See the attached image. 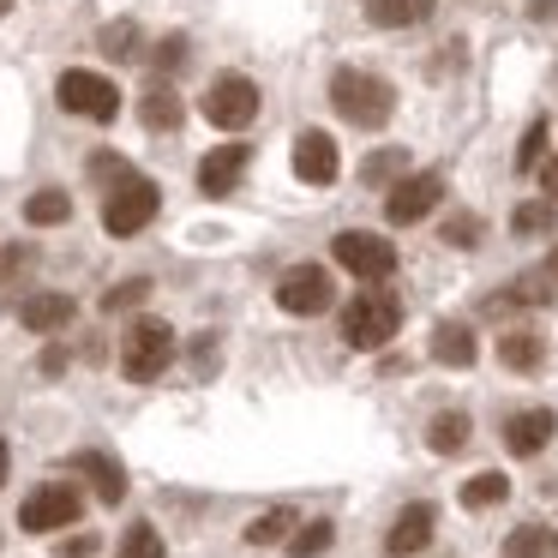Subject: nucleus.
Returning a JSON list of instances; mask_svg holds the SVG:
<instances>
[{
	"label": "nucleus",
	"instance_id": "f257e3e1",
	"mask_svg": "<svg viewBox=\"0 0 558 558\" xmlns=\"http://www.w3.org/2000/svg\"><path fill=\"white\" fill-rule=\"evenodd\" d=\"M330 102H337V114L349 126H385L390 114H397V90H390V78L378 73H361V66H342L337 78H330Z\"/></svg>",
	"mask_w": 558,
	"mask_h": 558
},
{
	"label": "nucleus",
	"instance_id": "f03ea898",
	"mask_svg": "<svg viewBox=\"0 0 558 558\" xmlns=\"http://www.w3.org/2000/svg\"><path fill=\"white\" fill-rule=\"evenodd\" d=\"M397 330H402V301L385 289H361L342 306V342L349 349H385Z\"/></svg>",
	"mask_w": 558,
	"mask_h": 558
},
{
	"label": "nucleus",
	"instance_id": "7ed1b4c3",
	"mask_svg": "<svg viewBox=\"0 0 558 558\" xmlns=\"http://www.w3.org/2000/svg\"><path fill=\"white\" fill-rule=\"evenodd\" d=\"M169 361H174V330L162 318H133L121 337V373L133 385H150V378L169 373Z\"/></svg>",
	"mask_w": 558,
	"mask_h": 558
},
{
	"label": "nucleus",
	"instance_id": "20e7f679",
	"mask_svg": "<svg viewBox=\"0 0 558 558\" xmlns=\"http://www.w3.org/2000/svg\"><path fill=\"white\" fill-rule=\"evenodd\" d=\"M157 210H162L157 181L126 174V181L102 198V229H109V234H138V229H150V222H157Z\"/></svg>",
	"mask_w": 558,
	"mask_h": 558
},
{
	"label": "nucleus",
	"instance_id": "39448f33",
	"mask_svg": "<svg viewBox=\"0 0 558 558\" xmlns=\"http://www.w3.org/2000/svg\"><path fill=\"white\" fill-rule=\"evenodd\" d=\"M205 121L210 126H222V133H241V126H253L258 121V85L253 78H241V73H222V78H210V90H205Z\"/></svg>",
	"mask_w": 558,
	"mask_h": 558
},
{
	"label": "nucleus",
	"instance_id": "423d86ee",
	"mask_svg": "<svg viewBox=\"0 0 558 558\" xmlns=\"http://www.w3.org/2000/svg\"><path fill=\"white\" fill-rule=\"evenodd\" d=\"M54 97H61V109H66V114H85V121H114V114H121V90H114V78L85 73V66L61 73Z\"/></svg>",
	"mask_w": 558,
	"mask_h": 558
},
{
	"label": "nucleus",
	"instance_id": "0eeeda50",
	"mask_svg": "<svg viewBox=\"0 0 558 558\" xmlns=\"http://www.w3.org/2000/svg\"><path fill=\"white\" fill-rule=\"evenodd\" d=\"M330 301H337V282H330L325 265H294V270H282V282H277V306H282V313L318 318Z\"/></svg>",
	"mask_w": 558,
	"mask_h": 558
},
{
	"label": "nucleus",
	"instance_id": "6e6552de",
	"mask_svg": "<svg viewBox=\"0 0 558 558\" xmlns=\"http://www.w3.org/2000/svg\"><path fill=\"white\" fill-rule=\"evenodd\" d=\"M337 265L354 270L361 282H385L390 270H397V246L373 229H342L337 234Z\"/></svg>",
	"mask_w": 558,
	"mask_h": 558
},
{
	"label": "nucleus",
	"instance_id": "1a4fd4ad",
	"mask_svg": "<svg viewBox=\"0 0 558 558\" xmlns=\"http://www.w3.org/2000/svg\"><path fill=\"white\" fill-rule=\"evenodd\" d=\"M438 198H445V174H438V169L402 174V181L385 193V217L397 222V229H409V222L433 217V210H438Z\"/></svg>",
	"mask_w": 558,
	"mask_h": 558
},
{
	"label": "nucleus",
	"instance_id": "9d476101",
	"mask_svg": "<svg viewBox=\"0 0 558 558\" xmlns=\"http://www.w3.org/2000/svg\"><path fill=\"white\" fill-rule=\"evenodd\" d=\"M73 522H78V486H61V481L37 486L19 510V529L31 534H54V529H73Z\"/></svg>",
	"mask_w": 558,
	"mask_h": 558
},
{
	"label": "nucleus",
	"instance_id": "9b49d317",
	"mask_svg": "<svg viewBox=\"0 0 558 558\" xmlns=\"http://www.w3.org/2000/svg\"><path fill=\"white\" fill-rule=\"evenodd\" d=\"M294 174H301L306 186H330L342 174V157H337V138L318 133V126H306L301 138H294Z\"/></svg>",
	"mask_w": 558,
	"mask_h": 558
},
{
	"label": "nucleus",
	"instance_id": "f8f14e48",
	"mask_svg": "<svg viewBox=\"0 0 558 558\" xmlns=\"http://www.w3.org/2000/svg\"><path fill=\"white\" fill-rule=\"evenodd\" d=\"M246 162H253V145H217L205 162H198V193H210V198L234 193L241 174H246Z\"/></svg>",
	"mask_w": 558,
	"mask_h": 558
},
{
	"label": "nucleus",
	"instance_id": "ddd939ff",
	"mask_svg": "<svg viewBox=\"0 0 558 558\" xmlns=\"http://www.w3.org/2000/svg\"><path fill=\"white\" fill-rule=\"evenodd\" d=\"M553 433H558V414L553 409H522V414H510V421H505V450H510V457H541V450L553 445Z\"/></svg>",
	"mask_w": 558,
	"mask_h": 558
},
{
	"label": "nucleus",
	"instance_id": "4468645a",
	"mask_svg": "<svg viewBox=\"0 0 558 558\" xmlns=\"http://www.w3.org/2000/svg\"><path fill=\"white\" fill-rule=\"evenodd\" d=\"M433 505H409L397 522H390V534H385V553L390 558H414V553H426V541H433Z\"/></svg>",
	"mask_w": 558,
	"mask_h": 558
},
{
	"label": "nucleus",
	"instance_id": "2eb2a0df",
	"mask_svg": "<svg viewBox=\"0 0 558 558\" xmlns=\"http://www.w3.org/2000/svg\"><path fill=\"white\" fill-rule=\"evenodd\" d=\"M361 13L378 31H409V25H426L438 13V0H361Z\"/></svg>",
	"mask_w": 558,
	"mask_h": 558
},
{
	"label": "nucleus",
	"instance_id": "dca6fc26",
	"mask_svg": "<svg viewBox=\"0 0 558 558\" xmlns=\"http://www.w3.org/2000/svg\"><path fill=\"white\" fill-rule=\"evenodd\" d=\"M73 318H78L73 294H31V301L19 306V325L37 330V337H49V330H66Z\"/></svg>",
	"mask_w": 558,
	"mask_h": 558
},
{
	"label": "nucleus",
	"instance_id": "f3484780",
	"mask_svg": "<svg viewBox=\"0 0 558 558\" xmlns=\"http://www.w3.org/2000/svg\"><path fill=\"white\" fill-rule=\"evenodd\" d=\"M73 469L85 474L90 486H97V498H102V505H121V498H126V469L109 457V450H78V462H73Z\"/></svg>",
	"mask_w": 558,
	"mask_h": 558
},
{
	"label": "nucleus",
	"instance_id": "a211bd4d",
	"mask_svg": "<svg viewBox=\"0 0 558 558\" xmlns=\"http://www.w3.org/2000/svg\"><path fill=\"white\" fill-rule=\"evenodd\" d=\"M498 361H505L510 373H534V366L546 361V337L534 325H510L505 337H498Z\"/></svg>",
	"mask_w": 558,
	"mask_h": 558
},
{
	"label": "nucleus",
	"instance_id": "6ab92c4d",
	"mask_svg": "<svg viewBox=\"0 0 558 558\" xmlns=\"http://www.w3.org/2000/svg\"><path fill=\"white\" fill-rule=\"evenodd\" d=\"M181 97H174V85L169 78H157V85L145 90V97H138V121L150 126V133H174V126H181Z\"/></svg>",
	"mask_w": 558,
	"mask_h": 558
},
{
	"label": "nucleus",
	"instance_id": "aec40b11",
	"mask_svg": "<svg viewBox=\"0 0 558 558\" xmlns=\"http://www.w3.org/2000/svg\"><path fill=\"white\" fill-rule=\"evenodd\" d=\"M498 558H558V529L522 522V529H510V541L498 546Z\"/></svg>",
	"mask_w": 558,
	"mask_h": 558
},
{
	"label": "nucleus",
	"instance_id": "412c9836",
	"mask_svg": "<svg viewBox=\"0 0 558 558\" xmlns=\"http://www.w3.org/2000/svg\"><path fill=\"white\" fill-rule=\"evenodd\" d=\"M433 361L438 366H474V330L462 318H445L433 330Z\"/></svg>",
	"mask_w": 558,
	"mask_h": 558
},
{
	"label": "nucleus",
	"instance_id": "4be33fe9",
	"mask_svg": "<svg viewBox=\"0 0 558 558\" xmlns=\"http://www.w3.org/2000/svg\"><path fill=\"white\" fill-rule=\"evenodd\" d=\"M469 433H474L469 414H462V409H445V414H433V426H426V445H433L438 457H457V450L469 445Z\"/></svg>",
	"mask_w": 558,
	"mask_h": 558
},
{
	"label": "nucleus",
	"instance_id": "5701e85b",
	"mask_svg": "<svg viewBox=\"0 0 558 558\" xmlns=\"http://www.w3.org/2000/svg\"><path fill=\"white\" fill-rule=\"evenodd\" d=\"M546 294H553V289H546V277H541V270H529V277H517L505 294H493L486 313H505V306H546Z\"/></svg>",
	"mask_w": 558,
	"mask_h": 558
},
{
	"label": "nucleus",
	"instance_id": "b1692460",
	"mask_svg": "<svg viewBox=\"0 0 558 558\" xmlns=\"http://www.w3.org/2000/svg\"><path fill=\"white\" fill-rule=\"evenodd\" d=\"M66 217H73V198H66L61 186H43L25 205V222H37V229H54V222H66Z\"/></svg>",
	"mask_w": 558,
	"mask_h": 558
},
{
	"label": "nucleus",
	"instance_id": "393cba45",
	"mask_svg": "<svg viewBox=\"0 0 558 558\" xmlns=\"http://www.w3.org/2000/svg\"><path fill=\"white\" fill-rule=\"evenodd\" d=\"M289 529H294V510L277 505V510H265V517L246 522V546H277V541H289Z\"/></svg>",
	"mask_w": 558,
	"mask_h": 558
},
{
	"label": "nucleus",
	"instance_id": "a878e982",
	"mask_svg": "<svg viewBox=\"0 0 558 558\" xmlns=\"http://www.w3.org/2000/svg\"><path fill=\"white\" fill-rule=\"evenodd\" d=\"M97 49L109 54V61H133V54H138V25H133V19H114V25H102Z\"/></svg>",
	"mask_w": 558,
	"mask_h": 558
},
{
	"label": "nucleus",
	"instance_id": "bb28decb",
	"mask_svg": "<svg viewBox=\"0 0 558 558\" xmlns=\"http://www.w3.org/2000/svg\"><path fill=\"white\" fill-rule=\"evenodd\" d=\"M505 493H510V481L498 469H486V474H474V481L462 486V505H469V510H493Z\"/></svg>",
	"mask_w": 558,
	"mask_h": 558
},
{
	"label": "nucleus",
	"instance_id": "cd10ccee",
	"mask_svg": "<svg viewBox=\"0 0 558 558\" xmlns=\"http://www.w3.org/2000/svg\"><path fill=\"white\" fill-rule=\"evenodd\" d=\"M510 229H517V234H546V229H558V205H553V198H529V205H517Z\"/></svg>",
	"mask_w": 558,
	"mask_h": 558
},
{
	"label": "nucleus",
	"instance_id": "c85d7f7f",
	"mask_svg": "<svg viewBox=\"0 0 558 558\" xmlns=\"http://www.w3.org/2000/svg\"><path fill=\"white\" fill-rule=\"evenodd\" d=\"M481 229H486V222L474 217V210H457V217H445L438 241H445V246H462V253H469V246H481Z\"/></svg>",
	"mask_w": 558,
	"mask_h": 558
},
{
	"label": "nucleus",
	"instance_id": "c756f323",
	"mask_svg": "<svg viewBox=\"0 0 558 558\" xmlns=\"http://www.w3.org/2000/svg\"><path fill=\"white\" fill-rule=\"evenodd\" d=\"M114 558H162V534L150 529V522H133V529L121 534V553Z\"/></svg>",
	"mask_w": 558,
	"mask_h": 558
},
{
	"label": "nucleus",
	"instance_id": "7c9ffc66",
	"mask_svg": "<svg viewBox=\"0 0 558 558\" xmlns=\"http://www.w3.org/2000/svg\"><path fill=\"white\" fill-rule=\"evenodd\" d=\"M402 169H409V150H378V157L361 162V181L366 186H385V181H397Z\"/></svg>",
	"mask_w": 558,
	"mask_h": 558
},
{
	"label": "nucleus",
	"instance_id": "2f4dec72",
	"mask_svg": "<svg viewBox=\"0 0 558 558\" xmlns=\"http://www.w3.org/2000/svg\"><path fill=\"white\" fill-rule=\"evenodd\" d=\"M330 541H337V529H330V522L318 517V522H301V534L289 541V553H294V558H318Z\"/></svg>",
	"mask_w": 558,
	"mask_h": 558
},
{
	"label": "nucleus",
	"instance_id": "473e14b6",
	"mask_svg": "<svg viewBox=\"0 0 558 558\" xmlns=\"http://www.w3.org/2000/svg\"><path fill=\"white\" fill-rule=\"evenodd\" d=\"M37 265V253H31V241H13V246H0V289H13L25 270Z\"/></svg>",
	"mask_w": 558,
	"mask_h": 558
},
{
	"label": "nucleus",
	"instance_id": "72a5a7b5",
	"mask_svg": "<svg viewBox=\"0 0 558 558\" xmlns=\"http://www.w3.org/2000/svg\"><path fill=\"white\" fill-rule=\"evenodd\" d=\"M150 294V282L145 277H133V282H114L109 294H102V306H109V313H121V306H138Z\"/></svg>",
	"mask_w": 558,
	"mask_h": 558
},
{
	"label": "nucleus",
	"instance_id": "f704fd0d",
	"mask_svg": "<svg viewBox=\"0 0 558 558\" xmlns=\"http://www.w3.org/2000/svg\"><path fill=\"white\" fill-rule=\"evenodd\" d=\"M541 150H546V121H534L529 133H522V150H517V169H541Z\"/></svg>",
	"mask_w": 558,
	"mask_h": 558
},
{
	"label": "nucleus",
	"instance_id": "c9c22d12",
	"mask_svg": "<svg viewBox=\"0 0 558 558\" xmlns=\"http://www.w3.org/2000/svg\"><path fill=\"white\" fill-rule=\"evenodd\" d=\"M90 174H97V181H109V193H114V186H121L133 169H126L121 157H109V150H97V157H90Z\"/></svg>",
	"mask_w": 558,
	"mask_h": 558
},
{
	"label": "nucleus",
	"instance_id": "e433bc0d",
	"mask_svg": "<svg viewBox=\"0 0 558 558\" xmlns=\"http://www.w3.org/2000/svg\"><path fill=\"white\" fill-rule=\"evenodd\" d=\"M150 61H157V73H174V66L186 61V37H162V43H157V54H150Z\"/></svg>",
	"mask_w": 558,
	"mask_h": 558
},
{
	"label": "nucleus",
	"instance_id": "4c0bfd02",
	"mask_svg": "<svg viewBox=\"0 0 558 558\" xmlns=\"http://www.w3.org/2000/svg\"><path fill=\"white\" fill-rule=\"evenodd\" d=\"M97 553V534H73V541H61V558H90Z\"/></svg>",
	"mask_w": 558,
	"mask_h": 558
},
{
	"label": "nucleus",
	"instance_id": "58836bf2",
	"mask_svg": "<svg viewBox=\"0 0 558 558\" xmlns=\"http://www.w3.org/2000/svg\"><path fill=\"white\" fill-rule=\"evenodd\" d=\"M541 186H546V193H553V205H558V157H553V162H546V169H541Z\"/></svg>",
	"mask_w": 558,
	"mask_h": 558
},
{
	"label": "nucleus",
	"instance_id": "ea45409f",
	"mask_svg": "<svg viewBox=\"0 0 558 558\" xmlns=\"http://www.w3.org/2000/svg\"><path fill=\"white\" fill-rule=\"evenodd\" d=\"M534 19H558V0H534Z\"/></svg>",
	"mask_w": 558,
	"mask_h": 558
},
{
	"label": "nucleus",
	"instance_id": "a19ab883",
	"mask_svg": "<svg viewBox=\"0 0 558 558\" xmlns=\"http://www.w3.org/2000/svg\"><path fill=\"white\" fill-rule=\"evenodd\" d=\"M7 462H13V457H7V438H0V486H7Z\"/></svg>",
	"mask_w": 558,
	"mask_h": 558
},
{
	"label": "nucleus",
	"instance_id": "79ce46f5",
	"mask_svg": "<svg viewBox=\"0 0 558 558\" xmlns=\"http://www.w3.org/2000/svg\"><path fill=\"white\" fill-rule=\"evenodd\" d=\"M7 13H13V0H0V19H7Z\"/></svg>",
	"mask_w": 558,
	"mask_h": 558
},
{
	"label": "nucleus",
	"instance_id": "37998d69",
	"mask_svg": "<svg viewBox=\"0 0 558 558\" xmlns=\"http://www.w3.org/2000/svg\"><path fill=\"white\" fill-rule=\"evenodd\" d=\"M546 277H553V282H558V253H553V270H546Z\"/></svg>",
	"mask_w": 558,
	"mask_h": 558
}]
</instances>
